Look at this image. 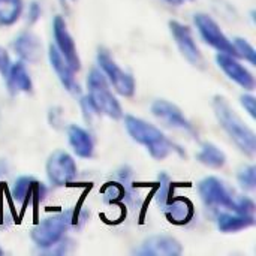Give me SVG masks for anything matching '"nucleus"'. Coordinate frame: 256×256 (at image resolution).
Instances as JSON below:
<instances>
[{
  "label": "nucleus",
  "mask_w": 256,
  "mask_h": 256,
  "mask_svg": "<svg viewBox=\"0 0 256 256\" xmlns=\"http://www.w3.org/2000/svg\"><path fill=\"white\" fill-rule=\"evenodd\" d=\"M80 105H81V110H82V116H84V120L87 123H92L94 117H99L100 114L98 112V110L94 108V105L92 104V100L88 99V96H82L81 100H80Z\"/></svg>",
  "instance_id": "nucleus-26"
},
{
  "label": "nucleus",
  "mask_w": 256,
  "mask_h": 256,
  "mask_svg": "<svg viewBox=\"0 0 256 256\" xmlns=\"http://www.w3.org/2000/svg\"><path fill=\"white\" fill-rule=\"evenodd\" d=\"M166 3H170V4H172V6H180V4H183L186 0H165Z\"/></svg>",
  "instance_id": "nucleus-32"
},
{
  "label": "nucleus",
  "mask_w": 256,
  "mask_h": 256,
  "mask_svg": "<svg viewBox=\"0 0 256 256\" xmlns=\"http://www.w3.org/2000/svg\"><path fill=\"white\" fill-rule=\"evenodd\" d=\"M3 255V249H2V248H0V256Z\"/></svg>",
  "instance_id": "nucleus-34"
},
{
  "label": "nucleus",
  "mask_w": 256,
  "mask_h": 256,
  "mask_svg": "<svg viewBox=\"0 0 256 256\" xmlns=\"http://www.w3.org/2000/svg\"><path fill=\"white\" fill-rule=\"evenodd\" d=\"M170 26V32L174 38V42L178 48V51L182 52V56L194 66V68H198V69H206V60H204V56L202 52L200 51L194 36H192V30L180 22V21H170L168 22Z\"/></svg>",
  "instance_id": "nucleus-10"
},
{
  "label": "nucleus",
  "mask_w": 256,
  "mask_h": 256,
  "mask_svg": "<svg viewBox=\"0 0 256 256\" xmlns=\"http://www.w3.org/2000/svg\"><path fill=\"white\" fill-rule=\"evenodd\" d=\"M237 183L244 192H254L256 189L255 165H243L237 171Z\"/></svg>",
  "instance_id": "nucleus-23"
},
{
  "label": "nucleus",
  "mask_w": 256,
  "mask_h": 256,
  "mask_svg": "<svg viewBox=\"0 0 256 256\" xmlns=\"http://www.w3.org/2000/svg\"><path fill=\"white\" fill-rule=\"evenodd\" d=\"M3 80L6 81L8 92L14 96L20 94V93H32L33 92L32 76L26 68V63L21 60L10 63V68Z\"/></svg>",
  "instance_id": "nucleus-18"
},
{
  "label": "nucleus",
  "mask_w": 256,
  "mask_h": 256,
  "mask_svg": "<svg viewBox=\"0 0 256 256\" xmlns=\"http://www.w3.org/2000/svg\"><path fill=\"white\" fill-rule=\"evenodd\" d=\"M152 114L166 128L184 132L190 136H196L194 124L186 118L183 111L172 102L166 99H156L150 106Z\"/></svg>",
  "instance_id": "nucleus-9"
},
{
  "label": "nucleus",
  "mask_w": 256,
  "mask_h": 256,
  "mask_svg": "<svg viewBox=\"0 0 256 256\" xmlns=\"http://www.w3.org/2000/svg\"><path fill=\"white\" fill-rule=\"evenodd\" d=\"M196 160L212 170H220L226 164V154L213 142H204L196 153Z\"/></svg>",
  "instance_id": "nucleus-21"
},
{
  "label": "nucleus",
  "mask_w": 256,
  "mask_h": 256,
  "mask_svg": "<svg viewBox=\"0 0 256 256\" xmlns=\"http://www.w3.org/2000/svg\"><path fill=\"white\" fill-rule=\"evenodd\" d=\"M186 2H190V0H186Z\"/></svg>",
  "instance_id": "nucleus-35"
},
{
  "label": "nucleus",
  "mask_w": 256,
  "mask_h": 256,
  "mask_svg": "<svg viewBox=\"0 0 256 256\" xmlns=\"http://www.w3.org/2000/svg\"><path fill=\"white\" fill-rule=\"evenodd\" d=\"M10 46L14 52L18 56V58L24 63H36L42 57L40 39L30 30H24L18 33L14 38Z\"/></svg>",
  "instance_id": "nucleus-16"
},
{
  "label": "nucleus",
  "mask_w": 256,
  "mask_h": 256,
  "mask_svg": "<svg viewBox=\"0 0 256 256\" xmlns=\"http://www.w3.org/2000/svg\"><path fill=\"white\" fill-rule=\"evenodd\" d=\"M160 210L164 212L166 219L174 225H186L192 220L195 214L194 204L188 198H180L174 195L168 198V201L162 206Z\"/></svg>",
  "instance_id": "nucleus-19"
},
{
  "label": "nucleus",
  "mask_w": 256,
  "mask_h": 256,
  "mask_svg": "<svg viewBox=\"0 0 256 256\" xmlns=\"http://www.w3.org/2000/svg\"><path fill=\"white\" fill-rule=\"evenodd\" d=\"M142 256H178L183 254L182 243L171 236H152L135 250Z\"/></svg>",
  "instance_id": "nucleus-14"
},
{
  "label": "nucleus",
  "mask_w": 256,
  "mask_h": 256,
  "mask_svg": "<svg viewBox=\"0 0 256 256\" xmlns=\"http://www.w3.org/2000/svg\"><path fill=\"white\" fill-rule=\"evenodd\" d=\"M216 63L224 70V74L231 81L238 84L242 88H244L246 92L255 90V78H254L252 72L246 66H243L237 60V57H234L231 54H225V52H218Z\"/></svg>",
  "instance_id": "nucleus-13"
},
{
  "label": "nucleus",
  "mask_w": 256,
  "mask_h": 256,
  "mask_svg": "<svg viewBox=\"0 0 256 256\" xmlns=\"http://www.w3.org/2000/svg\"><path fill=\"white\" fill-rule=\"evenodd\" d=\"M8 224H9V220L4 218V214L0 212V230H3V228H6L8 226Z\"/></svg>",
  "instance_id": "nucleus-31"
},
{
  "label": "nucleus",
  "mask_w": 256,
  "mask_h": 256,
  "mask_svg": "<svg viewBox=\"0 0 256 256\" xmlns=\"http://www.w3.org/2000/svg\"><path fill=\"white\" fill-rule=\"evenodd\" d=\"M87 88H88V99L94 105L99 114L106 116L112 120L123 118L124 112L117 100L116 94L111 90L110 82L106 81L105 75L100 72L99 68H93L87 75Z\"/></svg>",
  "instance_id": "nucleus-4"
},
{
  "label": "nucleus",
  "mask_w": 256,
  "mask_h": 256,
  "mask_svg": "<svg viewBox=\"0 0 256 256\" xmlns=\"http://www.w3.org/2000/svg\"><path fill=\"white\" fill-rule=\"evenodd\" d=\"M218 230L224 234H234L255 226V218L234 212H225L218 216Z\"/></svg>",
  "instance_id": "nucleus-20"
},
{
  "label": "nucleus",
  "mask_w": 256,
  "mask_h": 256,
  "mask_svg": "<svg viewBox=\"0 0 256 256\" xmlns=\"http://www.w3.org/2000/svg\"><path fill=\"white\" fill-rule=\"evenodd\" d=\"M60 3H62V6H63V8H66V6H68V4H66V0H60Z\"/></svg>",
  "instance_id": "nucleus-33"
},
{
  "label": "nucleus",
  "mask_w": 256,
  "mask_h": 256,
  "mask_svg": "<svg viewBox=\"0 0 256 256\" xmlns=\"http://www.w3.org/2000/svg\"><path fill=\"white\" fill-rule=\"evenodd\" d=\"M212 106L220 128L226 132L237 148L248 158H254L256 153V135L254 129L243 122L225 96L216 94Z\"/></svg>",
  "instance_id": "nucleus-3"
},
{
  "label": "nucleus",
  "mask_w": 256,
  "mask_h": 256,
  "mask_svg": "<svg viewBox=\"0 0 256 256\" xmlns=\"http://www.w3.org/2000/svg\"><path fill=\"white\" fill-rule=\"evenodd\" d=\"M240 104L249 112V116L252 118H256V99L250 93H246V94L240 96Z\"/></svg>",
  "instance_id": "nucleus-28"
},
{
  "label": "nucleus",
  "mask_w": 256,
  "mask_h": 256,
  "mask_svg": "<svg viewBox=\"0 0 256 256\" xmlns=\"http://www.w3.org/2000/svg\"><path fill=\"white\" fill-rule=\"evenodd\" d=\"M171 192H172V183H171L170 176L165 174V172L159 174V178H158V190H156L154 200H156V204L160 208L168 201V198L171 196Z\"/></svg>",
  "instance_id": "nucleus-24"
},
{
  "label": "nucleus",
  "mask_w": 256,
  "mask_h": 256,
  "mask_svg": "<svg viewBox=\"0 0 256 256\" xmlns=\"http://www.w3.org/2000/svg\"><path fill=\"white\" fill-rule=\"evenodd\" d=\"M194 22L196 26V30H198L201 39L207 45L214 48L218 52H225V54H231V56L237 57L232 40L228 39V36L222 32L219 24L210 15H207L204 12H198L194 15Z\"/></svg>",
  "instance_id": "nucleus-8"
},
{
  "label": "nucleus",
  "mask_w": 256,
  "mask_h": 256,
  "mask_svg": "<svg viewBox=\"0 0 256 256\" xmlns=\"http://www.w3.org/2000/svg\"><path fill=\"white\" fill-rule=\"evenodd\" d=\"M123 118H124V128L129 136L136 144L146 147L148 154L154 160H164L171 154H178L182 158H186L184 150L178 144H176L172 140H170L154 124L135 116H123Z\"/></svg>",
  "instance_id": "nucleus-1"
},
{
  "label": "nucleus",
  "mask_w": 256,
  "mask_h": 256,
  "mask_svg": "<svg viewBox=\"0 0 256 256\" xmlns=\"http://www.w3.org/2000/svg\"><path fill=\"white\" fill-rule=\"evenodd\" d=\"M52 36H54V45L58 50V52L69 63V66L75 72H78L81 69V60L75 46V40L68 30L64 18L60 15L54 16L52 20Z\"/></svg>",
  "instance_id": "nucleus-11"
},
{
  "label": "nucleus",
  "mask_w": 256,
  "mask_h": 256,
  "mask_svg": "<svg viewBox=\"0 0 256 256\" xmlns=\"http://www.w3.org/2000/svg\"><path fill=\"white\" fill-rule=\"evenodd\" d=\"M198 194L204 206L210 210L224 208L234 213L237 210V198L226 188V184L218 177L210 176L202 178L198 183Z\"/></svg>",
  "instance_id": "nucleus-6"
},
{
  "label": "nucleus",
  "mask_w": 256,
  "mask_h": 256,
  "mask_svg": "<svg viewBox=\"0 0 256 256\" xmlns=\"http://www.w3.org/2000/svg\"><path fill=\"white\" fill-rule=\"evenodd\" d=\"M10 195L12 200L22 207H26L27 202H32L34 207H38L46 195V188L34 177L22 176L15 180Z\"/></svg>",
  "instance_id": "nucleus-12"
},
{
  "label": "nucleus",
  "mask_w": 256,
  "mask_h": 256,
  "mask_svg": "<svg viewBox=\"0 0 256 256\" xmlns=\"http://www.w3.org/2000/svg\"><path fill=\"white\" fill-rule=\"evenodd\" d=\"M8 170H9L8 162H6V160H3V159H0V177L6 176V174H8Z\"/></svg>",
  "instance_id": "nucleus-30"
},
{
  "label": "nucleus",
  "mask_w": 256,
  "mask_h": 256,
  "mask_svg": "<svg viewBox=\"0 0 256 256\" xmlns=\"http://www.w3.org/2000/svg\"><path fill=\"white\" fill-rule=\"evenodd\" d=\"M48 60H50V64L54 69L60 84L64 87V90H68L70 94H80L81 87L75 78V70L63 58V56L58 52V50L56 48L54 44L48 45Z\"/></svg>",
  "instance_id": "nucleus-15"
},
{
  "label": "nucleus",
  "mask_w": 256,
  "mask_h": 256,
  "mask_svg": "<svg viewBox=\"0 0 256 256\" xmlns=\"http://www.w3.org/2000/svg\"><path fill=\"white\" fill-rule=\"evenodd\" d=\"M10 57H9V54H8V51H4L3 48H0V75L4 78L6 76V74H8V70H9V68H10Z\"/></svg>",
  "instance_id": "nucleus-29"
},
{
  "label": "nucleus",
  "mask_w": 256,
  "mask_h": 256,
  "mask_svg": "<svg viewBox=\"0 0 256 256\" xmlns=\"http://www.w3.org/2000/svg\"><path fill=\"white\" fill-rule=\"evenodd\" d=\"M96 62H98L100 72L105 75L106 81L116 90L117 94H120L123 98H132L135 94V90H136L135 78L132 76L130 72L122 69L117 64V62L114 60V57L111 56V52L106 48H104V46L98 48Z\"/></svg>",
  "instance_id": "nucleus-5"
},
{
  "label": "nucleus",
  "mask_w": 256,
  "mask_h": 256,
  "mask_svg": "<svg viewBox=\"0 0 256 256\" xmlns=\"http://www.w3.org/2000/svg\"><path fill=\"white\" fill-rule=\"evenodd\" d=\"M22 8V0H0V27L14 26L20 20Z\"/></svg>",
  "instance_id": "nucleus-22"
},
{
  "label": "nucleus",
  "mask_w": 256,
  "mask_h": 256,
  "mask_svg": "<svg viewBox=\"0 0 256 256\" xmlns=\"http://www.w3.org/2000/svg\"><path fill=\"white\" fill-rule=\"evenodd\" d=\"M87 216L88 214L84 210L81 212H76L75 208L62 210L38 222L30 231V238L33 244L42 252L54 246L60 240H63L72 228L80 230L86 224Z\"/></svg>",
  "instance_id": "nucleus-2"
},
{
  "label": "nucleus",
  "mask_w": 256,
  "mask_h": 256,
  "mask_svg": "<svg viewBox=\"0 0 256 256\" xmlns=\"http://www.w3.org/2000/svg\"><path fill=\"white\" fill-rule=\"evenodd\" d=\"M40 15H42V8H40L39 2L32 0L28 3L27 12H26V21H27V24H30V26L36 24L40 20Z\"/></svg>",
  "instance_id": "nucleus-27"
},
{
  "label": "nucleus",
  "mask_w": 256,
  "mask_h": 256,
  "mask_svg": "<svg viewBox=\"0 0 256 256\" xmlns=\"http://www.w3.org/2000/svg\"><path fill=\"white\" fill-rule=\"evenodd\" d=\"M48 182L54 188H63L74 183L78 177V168L74 158L64 150H56L45 164Z\"/></svg>",
  "instance_id": "nucleus-7"
},
{
  "label": "nucleus",
  "mask_w": 256,
  "mask_h": 256,
  "mask_svg": "<svg viewBox=\"0 0 256 256\" xmlns=\"http://www.w3.org/2000/svg\"><path fill=\"white\" fill-rule=\"evenodd\" d=\"M232 45L236 48V52H237V57L240 58H244L246 62H249L252 66L256 64V51L255 48L243 38H234L232 39Z\"/></svg>",
  "instance_id": "nucleus-25"
},
{
  "label": "nucleus",
  "mask_w": 256,
  "mask_h": 256,
  "mask_svg": "<svg viewBox=\"0 0 256 256\" xmlns=\"http://www.w3.org/2000/svg\"><path fill=\"white\" fill-rule=\"evenodd\" d=\"M68 142L72 152L81 159H90L94 154V138L86 128L78 124H69L66 129Z\"/></svg>",
  "instance_id": "nucleus-17"
}]
</instances>
